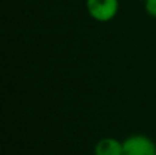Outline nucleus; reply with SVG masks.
<instances>
[{"instance_id":"obj_4","label":"nucleus","mask_w":156,"mask_h":155,"mask_svg":"<svg viewBox=\"0 0 156 155\" xmlns=\"http://www.w3.org/2000/svg\"><path fill=\"white\" fill-rule=\"evenodd\" d=\"M144 8L147 14L152 18H156V0H145L144 2Z\"/></svg>"},{"instance_id":"obj_1","label":"nucleus","mask_w":156,"mask_h":155,"mask_svg":"<svg viewBox=\"0 0 156 155\" xmlns=\"http://www.w3.org/2000/svg\"><path fill=\"white\" fill-rule=\"evenodd\" d=\"M86 10L97 22H110L119 11V0H86Z\"/></svg>"},{"instance_id":"obj_5","label":"nucleus","mask_w":156,"mask_h":155,"mask_svg":"<svg viewBox=\"0 0 156 155\" xmlns=\"http://www.w3.org/2000/svg\"><path fill=\"white\" fill-rule=\"evenodd\" d=\"M140 2H145V0H140Z\"/></svg>"},{"instance_id":"obj_3","label":"nucleus","mask_w":156,"mask_h":155,"mask_svg":"<svg viewBox=\"0 0 156 155\" xmlns=\"http://www.w3.org/2000/svg\"><path fill=\"white\" fill-rule=\"evenodd\" d=\"M94 155H122L123 154V142L115 137H103L94 144Z\"/></svg>"},{"instance_id":"obj_2","label":"nucleus","mask_w":156,"mask_h":155,"mask_svg":"<svg viewBox=\"0 0 156 155\" xmlns=\"http://www.w3.org/2000/svg\"><path fill=\"white\" fill-rule=\"evenodd\" d=\"M122 155H156V144L147 135H132L123 140Z\"/></svg>"}]
</instances>
